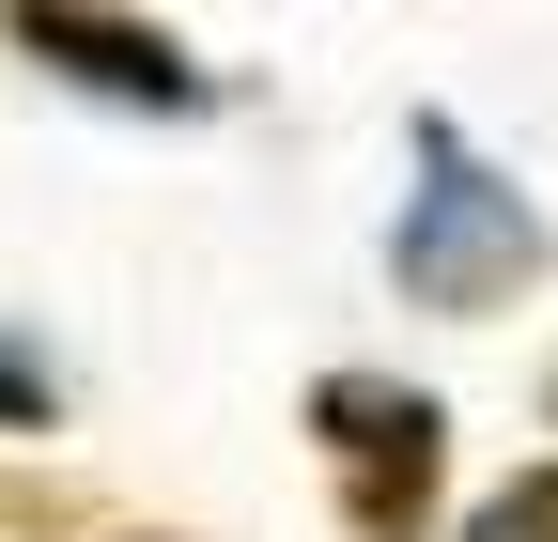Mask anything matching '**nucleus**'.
<instances>
[{
  "mask_svg": "<svg viewBox=\"0 0 558 542\" xmlns=\"http://www.w3.org/2000/svg\"><path fill=\"white\" fill-rule=\"evenodd\" d=\"M512 263H527L512 186H481V171L435 140V233H403V280H418V295H450V310H481V295H512Z\"/></svg>",
  "mask_w": 558,
  "mask_h": 542,
  "instance_id": "nucleus-2",
  "label": "nucleus"
},
{
  "mask_svg": "<svg viewBox=\"0 0 558 542\" xmlns=\"http://www.w3.org/2000/svg\"><path fill=\"white\" fill-rule=\"evenodd\" d=\"M32 62H62V78H94L124 109H202V62L156 32H109V16H32Z\"/></svg>",
  "mask_w": 558,
  "mask_h": 542,
  "instance_id": "nucleus-3",
  "label": "nucleus"
},
{
  "mask_svg": "<svg viewBox=\"0 0 558 542\" xmlns=\"http://www.w3.org/2000/svg\"><path fill=\"white\" fill-rule=\"evenodd\" d=\"M311 419H326V449L357 465V527L373 542H403L418 527V496H435V403L418 387H373V372H341V387H311Z\"/></svg>",
  "mask_w": 558,
  "mask_h": 542,
  "instance_id": "nucleus-1",
  "label": "nucleus"
},
{
  "mask_svg": "<svg viewBox=\"0 0 558 542\" xmlns=\"http://www.w3.org/2000/svg\"><path fill=\"white\" fill-rule=\"evenodd\" d=\"M465 542H558V465H543V481H527V496H497V512H481V527H465Z\"/></svg>",
  "mask_w": 558,
  "mask_h": 542,
  "instance_id": "nucleus-4",
  "label": "nucleus"
}]
</instances>
